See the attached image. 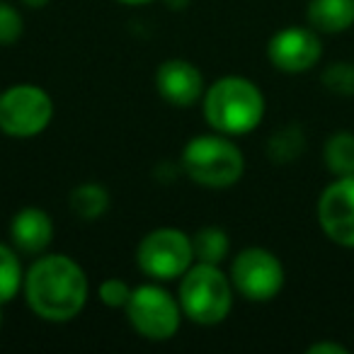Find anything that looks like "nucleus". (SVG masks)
I'll return each instance as SVG.
<instances>
[{
    "label": "nucleus",
    "mask_w": 354,
    "mask_h": 354,
    "mask_svg": "<svg viewBox=\"0 0 354 354\" xmlns=\"http://www.w3.org/2000/svg\"><path fill=\"white\" fill-rule=\"evenodd\" d=\"M22 294L37 318L68 323L83 313L90 296L85 270L64 252H44L25 272Z\"/></svg>",
    "instance_id": "f257e3e1"
},
{
    "label": "nucleus",
    "mask_w": 354,
    "mask_h": 354,
    "mask_svg": "<svg viewBox=\"0 0 354 354\" xmlns=\"http://www.w3.org/2000/svg\"><path fill=\"white\" fill-rule=\"evenodd\" d=\"M202 112L212 131L233 138L255 131L265 119L267 104L262 90L250 78L223 75L207 88Z\"/></svg>",
    "instance_id": "f03ea898"
},
{
    "label": "nucleus",
    "mask_w": 354,
    "mask_h": 354,
    "mask_svg": "<svg viewBox=\"0 0 354 354\" xmlns=\"http://www.w3.org/2000/svg\"><path fill=\"white\" fill-rule=\"evenodd\" d=\"M233 296H236V289L231 284V277L221 270V265L194 262L180 277L177 301L183 306L185 318L204 325V328L223 323L231 315Z\"/></svg>",
    "instance_id": "7ed1b4c3"
},
{
    "label": "nucleus",
    "mask_w": 354,
    "mask_h": 354,
    "mask_svg": "<svg viewBox=\"0 0 354 354\" xmlns=\"http://www.w3.org/2000/svg\"><path fill=\"white\" fill-rule=\"evenodd\" d=\"M183 170L192 183L207 189H228L241 183L245 156L226 133H202L183 148Z\"/></svg>",
    "instance_id": "20e7f679"
},
{
    "label": "nucleus",
    "mask_w": 354,
    "mask_h": 354,
    "mask_svg": "<svg viewBox=\"0 0 354 354\" xmlns=\"http://www.w3.org/2000/svg\"><path fill=\"white\" fill-rule=\"evenodd\" d=\"M124 313L129 325L151 342H165L175 337L185 318L177 296L160 286V281L136 286L129 296V304L124 306Z\"/></svg>",
    "instance_id": "39448f33"
},
{
    "label": "nucleus",
    "mask_w": 354,
    "mask_h": 354,
    "mask_svg": "<svg viewBox=\"0 0 354 354\" xmlns=\"http://www.w3.org/2000/svg\"><path fill=\"white\" fill-rule=\"evenodd\" d=\"M54 100L41 85L17 83L0 93V131L10 138H35L54 122Z\"/></svg>",
    "instance_id": "423d86ee"
},
{
    "label": "nucleus",
    "mask_w": 354,
    "mask_h": 354,
    "mask_svg": "<svg viewBox=\"0 0 354 354\" xmlns=\"http://www.w3.org/2000/svg\"><path fill=\"white\" fill-rule=\"evenodd\" d=\"M136 265L153 281H175L194 265L192 236L162 226L148 231L136 248Z\"/></svg>",
    "instance_id": "0eeeda50"
},
{
    "label": "nucleus",
    "mask_w": 354,
    "mask_h": 354,
    "mask_svg": "<svg viewBox=\"0 0 354 354\" xmlns=\"http://www.w3.org/2000/svg\"><path fill=\"white\" fill-rule=\"evenodd\" d=\"M231 284L236 294L252 304H267L284 289V265L267 248H245L231 262Z\"/></svg>",
    "instance_id": "6e6552de"
},
{
    "label": "nucleus",
    "mask_w": 354,
    "mask_h": 354,
    "mask_svg": "<svg viewBox=\"0 0 354 354\" xmlns=\"http://www.w3.org/2000/svg\"><path fill=\"white\" fill-rule=\"evenodd\" d=\"M323 56V44L313 27H284L267 41V59L281 73H306Z\"/></svg>",
    "instance_id": "1a4fd4ad"
},
{
    "label": "nucleus",
    "mask_w": 354,
    "mask_h": 354,
    "mask_svg": "<svg viewBox=\"0 0 354 354\" xmlns=\"http://www.w3.org/2000/svg\"><path fill=\"white\" fill-rule=\"evenodd\" d=\"M318 223L333 243L354 248V175L335 177L318 199Z\"/></svg>",
    "instance_id": "9d476101"
},
{
    "label": "nucleus",
    "mask_w": 354,
    "mask_h": 354,
    "mask_svg": "<svg viewBox=\"0 0 354 354\" xmlns=\"http://www.w3.org/2000/svg\"><path fill=\"white\" fill-rule=\"evenodd\" d=\"M156 90L172 107H192L202 102L207 85L204 75L192 61L187 59H167L156 71Z\"/></svg>",
    "instance_id": "9b49d317"
},
{
    "label": "nucleus",
    "mask_w": 354,
    "mask_h": 354,
    "mask_svg": "<svg viewBox=\"0 0 354 354\" xmlns=\"http://www.w3.org/2000/svg\"><path fill=\"white\" fill-rule=\"evenodd\" d=\"M10 245L22 255H44L54 241L56 226L51 216L39 207H25L10 218Z\"/></svg>",
    "instance_id": "f8f14e48"
},
{
    "label": "nucleus",
    "mask_w": 354,
    "mask_h": 354,
    "mask_svg": "<svg viewBox=\"0 0 354 354\" xmlns=\"http://www.w3.org/2000/svg\"><path fill=\"white\" fill-rule=\"evenodd\" d=\"M306 20L315 32L339 35L354 25V0H310Z\"/></svg>",
    "instance_id": "ddd939ff"
},
{
    "label": "nucleus",
    "mask_w": 354,
    "mask_h": 354,
    "mask_svg": "<svg viewBox=\"0 0 354 354\" xmlns=\"http://www.w3.org/2000/svg\"><path fill=\"white\" fill-rule=\"evenodd\" d=\"M109 202L112 199H109L107 187L100 183H80L68 197L71 212L80 221H97V218H102L109 212Z\"/></svg>",
    "instance_id": "4468645a"
},
{
    "label": "nucleus",
    "mask_w": 354,
    "mask_h": 354,
    "mask_svg": "<svg viewBox=\"0 0 354 354\" xmlns=\"http://www.w3.org/2000/svg\"><path fill=\"white\" fill-rule=\"evenodd\" d=\"M194 262H209V265H221L231 252V238L223 228L204 226L192 236Z\"/></svg>",
    "instance_id": "2eb2a0df"
},
{
    "label": "nucleus",
    "mask_w": 354,
    "mask_h": 354,
    "mask_svg": "<svg viewBox=\"0 0 354 354\" xmlns=\"http://www.w3.org/2000/svg\"><path fill=\"white\" fill-rule=\"evenodd\" d=\"M25 284L20 252L8 243H0V306L10 304Z\"/></svg>",
    "instance_id": "dca6fc26"
},
{
    "label": "nucleus",
    "mask_w": 354,
    "mask_h": 354,
    "mask_svg": "<svg viewBox=\"0 0 354 354\" xmlns=\"http://www.w3.org/2000/svg\"><path fill=\"white\" fill-rule=\"evenodd\" d=\"M323 158L335 177L354 175V133L337 131L325 141Z\"/></svg>",
    "instance_id": "f3484780"
},
{
    "label": "nucleus",
    "mask_w": 354,
    "mask_h": 354,
    "mask_svg": "<svg viewBox=\"0 0 354 354\" xmlns=\"http://www.w3.org/2000/svg\"><path fill=\"white\" fill-rule=\"evenodd\" d=\"M304 131L299 127H284L270 138L267 153L274 162H294L304 153Z\"/></svg>",
    "instance_id": "a211bd4d"
},
{
    "label": "nucleus",
    "mask_w": 354,
    "mask_h": 354,
    "mask_svg": "<svg viewBox=\"0 0 354 354\" xmlns=\"http://www.w3.org/2000/svg\"><path fill=\"white\" fill-rule=\"evenodd\" d=\"M320 80H323V85L330 93L349 97V95H354V64H349V61L330 64L328 68L323 71Z\"/></svg>",
    "instance_id": "6ab92c4d"
},
{
    "label": "nucleus",
    "mask_w": 354,
    "mask_h": 354,
    "mask_svg": "<svg viewBox=\"0 0 354 354\" xmlns=\"http://www.w3.org/2000/svg\"><path fill=\"white\" fill-rule=\"evenodd\" d=\"M22 30H25L22 12L8 0H0V46L17 44L22 37Z\"/></svg>",
    "instance_id": "aec40b11"
},
{
    "label": "nucleus",
    "mask_w": 354,
    "mask_h": 354,
    "mask_svg": "<svg viewBox=\"0 0 354 354\" xmlns=\"http://www.w3.org/2000/svg\"><path fill=\"white\" fill-rule=\"evenodd\" d=\"M131 286L124 279H117V277H109V279L100 281L97 286V296L104 306L109 308H124L129 304V296H131Z\"/></svg>",
    "instance_id": "412c9836"
},
{
    "label": "nucleus",
    "mask_w": 354,
    "mask_h": 354,
    "mask_svg": "<svg viewBox=\"0 0 354 354\" xmlns=\"http://www.w3.org/2000/svg\"><path fill=\"white\" fill-rule=\"evenodd\" d=\"M306 352L308 354H347V347H342V344H337V342H315V344H310Z\"/></svg>",
    "instance_id": "4be33fe9"
},
{
    "label": "nucleus",
    "mask_w": 354,
    "mask_h": 354,
    "mask_svg": "<svg viewBox=\"0 0 354 354\" xmlns=\"http://www.w3.org/2000/svg\"><path fill=\"white\" fill-rule=\"evenodd\" d=\"M25 8H32V10H41V8H46L51 3V0H20Z\"/></svg>",
    "instance_id": "5701e85b"
},
{
    "label": "nucleus",
    "mask_w": 354,
    "mask_h": 354,
    "mask_svg": "<svg viewBox=\"0 0 354 354\" xmlns=\"http://www.w3.org/2000/svg\"><path fill=\"white\" fill-rule=\"evenodd\" d=\"M117 3H122V6L138 8V6H151V3H156V0H117Z\"/></svg>",
    "instance_id": "b1692460"
}]
</instances>
